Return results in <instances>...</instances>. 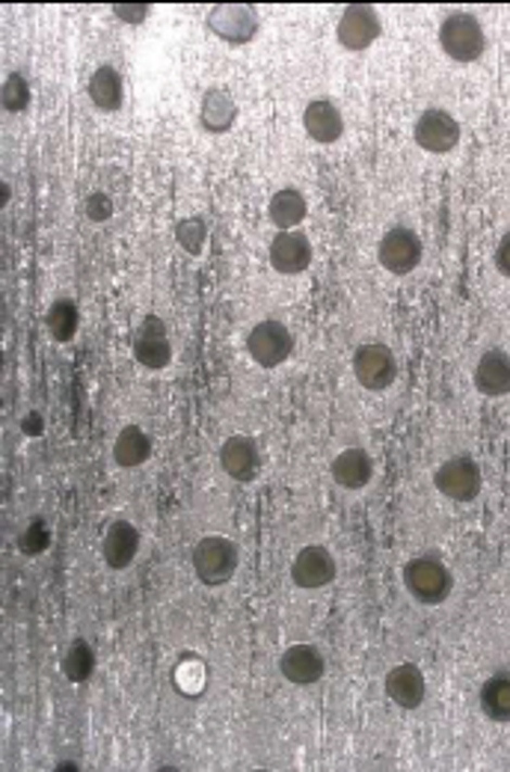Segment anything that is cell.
Returning <instances> with one entry per match:
<instances>
[{"label":"cell","instance_id":"12","mask_svg":"<svg viewBox=\"0 0 510 772\" xmlns=\"http://www.w3.org/2000/svg\"><path fill=\"white\" fill-rule=\"evenodd\" d=\"M335 577H339V565H335L333 553L321 544L303 547L291 561V580L306 592H318L323 585H330Z\"/></svg>","mask_w":510,"mask_h":772},{"label":"cell","instance_id":"23","mask_svg":"<svg viewBox=\"0 0 510 772\" xmlns=\"http://www.w3.org/2000/svg\"><path fill=\"white\" fill-rule=\"evenodd\" d=\"M306 214H309V202H306L303 191H297V188H282L267 202V217H270V224L277 226L279 232L297 229L306 220Z\"/></svg>","mask_w":510,"mask_h":772},{"label":"cell","instance_id":"28","mask_svg":"<svg viewBox=\"0 0 510 772\" xmlns=\"http://www.w3.org/2000/svg\"><path fill=\"white\" fill-rule=\"evenodd\" d=\"M0 101H3V111L10 113H24L34 101L30 84L24 78L22 72H12L10 78L3 80V90H0Z\"/></svg>","mask_w":510,"mask_h":772},{"label":"cell","instance_id":"30","mask_svg":"<svg viewBox=\"0 0 510 772\" xmlns=\"http://www.w3.org/2000/svg\"><path fill=\"white\" fill-rule=\"evenodd\" d=\"M48 547H51V529L44 527L42 520H34L30 527L24 529L22 535L24 556H39V553H44Z\"/></svg>","mask_w":510,"mask_h":772},{"label":"cell","instance_id":"29","mask_svg":"<svg viewBox=\"0 0 510 772\" xmlns=\"http://www.w3.org/2000/svg\"><path fill=\"white\" fill-rule=\"evenodd\" d=\"M176 241L190 256H200L208 244V224L202 217H184L176 224Z\"/></svg>","mask_w":510,"mask_h":772},{"label":"cell","instance_id":"31","mask_svg":"<svg viewBox=\"0 0 510 772\" xmlns=\"http://www.w3.org/2000/svg\"><path fill=\"white\" fill-rule=\"evenodd\" d=\"M84 212H87V217L92 220V224H104V220H111L113 214V202L107 193H89L87 202H84Z\"/></svg>","mask_w":510,"mask_h":772},{"label":"cell","instance_id":"27","mask_svg":"<svg viewBox=\"0 0 510 772\" xmlns=\"http://www.w3.org/2000/svg\"><path fill=\"white\" fill-rule=\"evenodd\" d=\"M95 672V650L87 638H72V645L63 654V674L72 683H87Z\"/></svg>","mask_w":510,"mask_h":772},{"label":"cell","instance_id":"13","mask_svg":"<svg viewBox=\"0 0 510 772\" xmlns=\"http://www.w3.org/2000/svg\"><path fill=\"white\" fill-rule=\"evenodd\" d=\"M383 689H386L388 701L400 710H419L424 705V695H428V681L416 662H398L386 672Z\"/></svg>","mask_w":510,"mask_h":772},{"label":"cell","instance_id":"2","mask_svg":"<svg viewBox=\"0 0 510 772\" xmlns=\"http://www.w3.org/2000/svg\"><path fill=\"white\" fill-rule=\"evenodd\" d=\"M439 48L455 63H477L487 51V30L472 12H448L439 24Z\"/></svg>","mask_w":510,"mask_h":772},{"label":"cell","instance_id":"16","mask_svg":"<svg viewBox=\"0 0 510 772\" xmlns=\"http://www.w3.org/2000/svg\"><path fill=\"white\" fill-rule=\"evenodd\" d=\"M220 467L234 482H253L262 470V452L253 436L234 434L220 446Z\"/></svg>","mask_w":510,"mask_h":772},{"label":"cell","instance_id":"18","mask_svg":"<svg viewBox=\"0 0 510 772\" xmlns=\"http://www.w3.org/2000/svg\"><path fill=\"white\" fill-rule=\"evenodd\" d=\"M279 672L294 686H311L327 672V660L315 645H291L279 657Z\"/></svg>","mask_w":510,"mask_h":772},{"label":"cell","instance_id":"8","mask_svg":"<svg viewBox=\"0 0 510 772\" xmlns=\"http://www.w3.org/2000/svg\"><path fill=\"white\" fill-rule=\"evenodd\" d=\"M354 375L368 392L388 390L398 378V359L395 351L383 342H366L356 347L354 354Z\"/></svg>","mask_w":510,"mask_h":772},{"label":"cell","instance_id":"34","mask_svg":"<svg viewBox=\"0 0 510 772\" xmlns=\"http://www.w3.org/2000/svg\"><path fill=\"white\" fill-rule=\"evenodd\" d=\"M42 431H44V419L39 414H27L22 419V434H27V436H42Z\"/></svg>","mask_w":510,"mask_h":772},{"label":"cell","instance_id":"1","mask_svg":"<svg viewBox=\"0 0 510 772\" xmlns=\"http://www.w3.org/2000/svg\"><path fill=\"white\" fill-rule=\"evenodd\" d=\"M404 589L410 592L412 600H419L422 606H439L445 604L451 592H455V577L451 568L436 556H412L404 571H400Z\"/></svg>","mask_w":510,"mask_h":772},{"label":"cell","instance_id":"3","mask_svg":"<svg viewBox=\"0 0 510 772\" xmlns=\"http://www.w3.org/2000/svg\"><path fill=\"white\" fill-rule=\"evenodd\" d=\"M193 573L202 585L208 589H220L226 582H232V577L238 573L241 565V549L234 541L222 535H208L202 537L200 544L193 547Z\"/></svg>","mask_w":510,"mask_h":772},{"label":"cell","instance_id":"19","mask_svg":"<svg viewBox=\"0 0 510 772\" xmlns=\"http://www.w3.org/2000/svg\"><path fill=\"white\" fill-rule=\"evenodd\" d=\"M238 123V101L226 87H208L200 104V125L208 135H226Z\"/></svg>","mask_w":510,"mask_h":772},{"label":"cell","instance_id":"24","mask_svg":"<svg viewBox=\"0 0 510 772\" xmlns=\"http://www.w3.org/2000/svg\"><path fill=\"white\" fill-rule=\"evenodd\" d=\"M152 458V436L145 434L140 426H125L116 440H113V460L123 470H133L143 467L145 460Z\"/></svg>","mask_w":510,"mask_h":772},{"label":"cell","instance_id":"14","mask_svg":"<svg viewBox=\"0 0 510 772\" xmlns=\"http://www.w3.org/2000/svg\"><path fill=\"white\" fill-rule=\"evenodd\" d=\"M311 256H315V250H311L309 236H306V232H297V229L279 232V236L270 241V265L277 268V274H285V277H294V274L309 270Z\"/></svg>","mask_w":510,"mask_h":772},{"label":"cell","instance_id":"25","mask_svg":"<svg viewBox=\"0 0 510 772\" xmlns=\"http://www.w3.org/2000/svg\"><path fill=\"white\" fill-rule=\"evenodd\" d=\"M481 713L489 719V722H499V725H508L510 722V674H493L484 681L481 686Z\"/></svg>","mask_w":510,"mask_h":772},{"label":"cell","instance_id":"10","mask_svg":"<svg viewBox=\"0 0 510 772\" xmlns=\"http://www.w3.org/2000/svg\"><path fill=\"white\" fill-rule=\"evenodd\" d=\"M383 34V22H380V12L374 7H347V10L339 15V24H335V36H339V46L350 54H359V51H368L374 46Z\"/></svg>","mask_w":510,"mask_h":772},{"label":"cell","instance_id":"15","mask_svg":"<svg viewBox=\"0 0 510 772\" xmlns=\"http://www.w3.org/2000/svg\"><path fill=\"white\" fill-rule=\"evenodd\" d=\"M303 128L306 135L315 140V143L330 145L339 143L344 135V116L339 111V104L333 99H311L306 107H303Z\"/></svg>","mask_w":510,"mask_h":772},{"label":"cell","instance_id":"17","mask_svg":"<svg viewBox=\"0 0 510 772\" xmlns=\"http://www.w3.org/2000/svg\"><path fill=\"white\" fill-rule=\"evenodd\" d=\"M137 553H140V529L133 527L131 520H113L101 541L104 565L111 571H125L133 565Z\"/></svg>","mask_w":510,"mask_h":772},{"label":"cell","instance_id":"7","mask_svg":"<svg viewBox=\"0 0 510 772\" xmlns=\"http://www.w3.org/2000/svg\"><path fill=\"white\" fill-rule=\"evenodd\" d=\"M460 123L455 119V113L443 111V107H428V111L416 119L412 125V140L424 149L428 155H448L460 145Z\"/></svg>","mask_w":510,"mask_h":772},{"label":"cell","instance_id":"9","mask_svg":"<svg viewBox=\"0 0 510 772\" xmlns=\"http://www.w3.org/2000/svg\"><path fill=\"white\" fill-rule=\"evenodd\" d=\"M131 351L133 359H137L143 369H167L169 363H173V342H169V330L167 325H164V318L145 315L143 321L137 325V330H133Z\"/></svg>","mask_w":510,"mask_h":772},{"label":"cell","instance_id":"20","mask_svg":"<svg viewBox=\"0 0 510 772\" xmlns=\"http://www.w3.org/2000/svg\"><path fill=\"white\" fill-rule=\"evenodd\" d=\"M475 390L487 398H501L510 392V357L499 347L481 354L475 366Z\"/></svg>","mask_w":510,"mask_h":772},{"label":"cell","instance_id":"33","mask_svg":"<svg viewBox=\"0 0 510 772\" xmlns=\"http://www.w3.org/2000/svg\"><path fill=\"white\" fill-rule=\"evenodd\" d=\"M493 262H496V270H499L501 277H508L510 280V232H505L499 244H496V256H493Z\"/></svg>","mask_w":510,"mask_h":772},{"label":"cell","instance_id":"22","mask_svg":"<svg viewBox=\"0 0 510 772\" xmlns=\"http://www.w3.org/2000/svg\"><path fill=\"white\" fill-rule=\"evenodd\" d=\"M374 476V460L366 448H344L333 460V479L344 491H362Z\"/></svg>","mask_w":510,"mask_h":772},{"label":"cell","instance_id":"6","mask_svg":"<svg viewBox=\"0 0 510 772\" xmlns=\"http://www.w3.org/2000/svg\"><path fill=\"white\" fill-rule=\"evenodd\" d=\"M424 244L419 232H412L410 226H392L386 236L380 238L378 258L380 265L395 274V277H407L422 265Z\"/></svg>","mask_w":510,"mask_h":772},{"label":"cell","instance_id":"21","mask_svg":"<svg viewBox=\"0 0 510 772\" xmlns=\"http://www.w3.org/2000/svg\"><path fill=\"white\" fill-rule=\"evenodd\" d=\"M87 96L101 113L119 111L125 101V80L119 75V68H113L111 63L95 68L87 80Z\"/></svg>","mask_w":510,"mask_h":772},{"label":"cell","instance_id":"32","mask_svg":"<svg viewBox=\"0 0 510 772\" xmlns=\"http://www.w3.org/2000/svg\"><path fill=\"white\" fill-rule=\"evenodd\" d=\"M113 15L125 24H143L152 15V7L149 3H119V7H113Z\"/></svg>","mask_w":510,"mask_h":772},{"label":"cell","instance_id":"4","mask_svg":"<svg viewBox=\"0 0 510 772\" xmlns=\"http://www.w3.org/2000/svg\"><path fill=\"white\" fill-rule=\"evenodd\" d=\"M433 484L451 503H472L484 488V476H481V467L472 455H455V458L443 460L436 467Z\"/></svg>","mask_w":510,"mask_h":772},{"label":"cell","instance_id":"26","mask_svg":"<svg viewBox=\"0 0 510 772\" xmlns=\"http://www.w3.org/2000/svg\"><path fill=\"white\" fill-rule=\"evenodd\" d=\"M44 327H48V333H51L54 342H60V345L72 342V339L78 337L80 327L78 303L72 301V298H60V301L51 303V306H48V315H44Z\"/></svg>","mask_w":510,"mask_h":772},{"label":"cell","instance_id":"5","mask_svg":"<svg viewBox=\"0 0 510 772\" xmlns=\"http://www.w3.org/2000/svg\"><path fill=\"white\" fill-rule=\"evenodd\" d=\"M246 351L253 363H258L262 369H277L285 359L294 354V337L291 330L277 318H265L250 330L246 337Z\"/></svg>","mask_w":510,"mask_h":772},{"label":"cell","instance_id":"11","mask_svg":"<svg viewBox=\"0 0 510 772\" xmlns=\"http://www.w3.org/2000/svg\"><path fill=\"white\" fill-rule=\"evenodd\" d=\"M205 24L217 39L229 42V46H246L253 42L258 36V27H262V18L253 7H214L208 15H205Z\"/></svg>","mask_w":510,"mask_h":772}]
</instances>
